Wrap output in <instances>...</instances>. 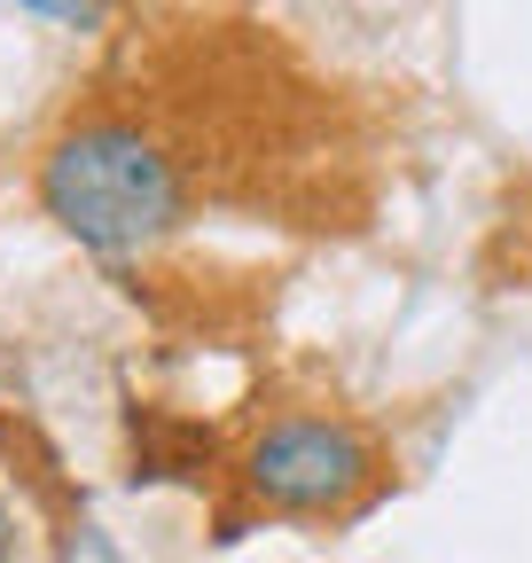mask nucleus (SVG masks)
<instances>
[{"instance_id":"3","label":"nucleus","mask_w":532,"mask_h":563,"mask_svg":"<svg viewBox=\"0 0 532 563\" xmlns=\"http://www.w3.org/2000/svg\"><path fill=\"white\" fill-rule=\"evenodd\" d=\"M32 24H71V32H95L110 9H95V0H24Z\"/></svg>"},{"instance_id":"4","label":"nucleus","mask_w":532,"mask_h":563,"mask_svg":"<svg viewBox=\"0 0 532 563\" xmlns=\"http://www.w3.org/2000/svg\"><path fill=\"white\" fill-rule=\"evenodd\" d=\"M16 540H24L16 532V509H9V493H0V563H16Z\"/></svg>"},{"instance_id":"1","label":"nucleus","mask_w":532,"mask_h":563,"mask_svg":"<svg viewBox=\"0 0 532 563\" xmlns=\"http://www.w3.org/2000/svg\"><path fill=\"white\" fill-rule=\"evenodd\" d=\"M32 196L55 220V235H71L79 251L149 258L188 220V165L133 110H87L40 150Z\"/></svg>"},{"instance_id":"2","label":"nucleus","mask_w":532,"mask_h":563,"mask_svg":"<svg viewBox=\"0 0 532 563\" xmlns=\"http://www.w3.org/2000/svg\"><path fill=\"white\" fill-rule=\"evenodd\" d=\"M384 477V454L345 415H275L235 454L243 501L266 517H345Z\"/></svg>"}]
</instances>
